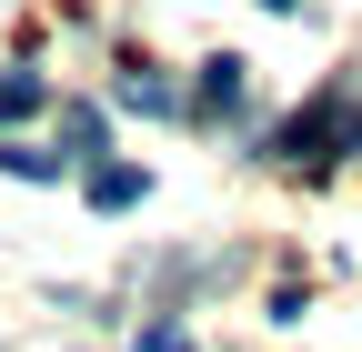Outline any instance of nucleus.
I'll return each mask as SVG.
<instances>
[{"label":"nucleus","mask_w":362,"mask_h":352,"mask_svg":"<svg viewBox=\"0 0 362 352\" xmlns=\"http://www.w3.org/2000/svg\"><path fill=\"white\" fill-rule=\"evenodd\" d=\"M352 141H362V111H352L342 91H322L312 111H292L282 131H272V151H282V161H322V151H352Z\"/></svg>","instance_id":"nucleus-1"},{"label":"nucleus","mask_w":362,"mask_h":352,"mask_svg":"<svg viewBox=\"0 0 362 352\" xmlns=\"http://www.w3.org/2000/svg\"><path fill=\"white\" fill-rule=\"evenodd\" d=\"M121 111H151V121H161V111H181V91H171L161 71H141V61H131V71H121Z\"/></svg>","instance_id":"nucleus-2"},{"label":"nucleus","mask_w":362,"mask_h":352,"mask_svg":"<svg viewBox=\"0 0 362 352\" xmlns=\"http://www.w3.org/2000/svg\"><path fill=\"white\" fill-rule=\"evenodd\" d=\"M141 192H151V182H141L131 161H101V171H90V201H101V211H131Z\"/></svg>","instance_id":"nucleus-3"},{"label":"nucleus","mask_w":362,"mask_h":352,"mask_svg":"<svg viewBox=\"0 0 362 352\" xmlns=\"http://www.w3.org/2000/svg\"><path fill=\"white\" fill-rule=\"evenodd\" d=\"M0 171H11V182H61V151H30V141H11V151H0Z\"/></svg>","instance_id":"nucleus-4"},{"label":"nucleus","mask_w":362,"mask_h":352,"mask_svg":"<svg viewBox=\"0 0 362 352\" xmlns=\"http://www.w3.org/2000/svg\"><path fill=\"white\" fill-rule=\"evenodd\" d=\"M242 101V61H202V111H232Z\"/></svg>","instance_id":"nucleus-5"},{"label":"nucleus","mask_w":362,"mask_h":352,"mask_svg":"<svg viewBox=\"0 0 362 352\" xmlns=\"http://www.w3.org/2000/svg\"><path fill=\"white\" fill-rule=\"evenodd\" d=\"M21 111H40V81L30 71H0V121H21Z\"/></svg>","instance_id":"nucleus-6"},{"label":"nucleus","mask_w":362,"mask_h":352,"mask_svg":"<svg viewBox=\"0 0 362 352\" xmlns=\"http://www.w3.org/2000/svg\"><path fill=\"white\" fill-rule=\"evenodd\" d=\"M141 352H192V332H171V322H151V332H141Z\"/></svg>","instance_id":"nucleus-7"},{"label":"nucleus","mask_w":362,"mask_h":352,"mask_svg":"<svg viewBox=\"0 0 362 352\" xmlns=\"http://www.w3.org/2000/svg\"><path fill=\"white\" fill-rule=\"evenodd\" d=\"M262 11H292V0H262Z\"/></svg>","instance_id":"nucleus-8"}]
</instances>
